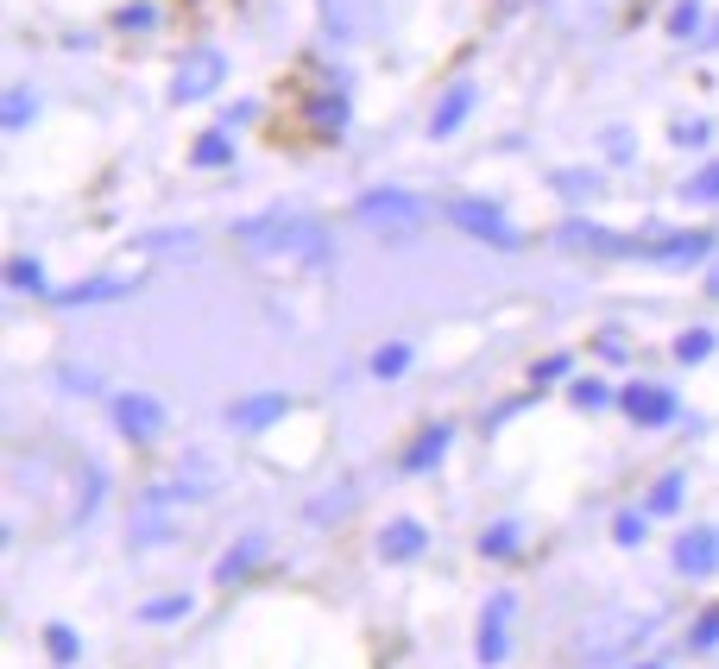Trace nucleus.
Returning <instances> with one entry per match:
<instances>
[{
  "label": "nucleus",
  "mask_w": 719,
  "mask_h": 669,
  "mask_svg": "<svg viewBox=\"0 0 719 669\" xmlns=\"http://www.w3.org/2000/svg\"><path fill=\"white\" fill-rule=\"evenodd\" d=\"M240 247L247 253H304V259H322L329 253V228L322 222H304V215H259V222H240Z\"/></svg>",
  "instance_id": "obj_1"
},
{
  "label": "nucleus",
  "mask_w": 719,
  "mask_h": 669,
  "mask_svg": "<svg viewBox=\"0 0 719 669\" xmlns=\"http://www.w3.org/2000/svg\"><path fill=\"white\" fill-rule=\"evenodd\" d=\"M354 215L366 222V228H379V234H404L423 222V203L416 196H404V190H373V196H360Z\"/></svg>",
  "instance_id": "obj_2"
},
{
  "label": "nucleus",
  "mask_w": 719,
  "mask_h": 669,
  "mask_svg": "<svg viewBox=\"0 0 719 669\" xmlns=\"http://www.w3.org/2000/svg\"><path fill=\"white\" fill-rule=\"evenodd\" d=\"M448 222L461 234H473V240H487V247H517V228L505 222V208L480 203V196H461V203L448 208Z\"/></svg>",
  "instance_id": "obj_3"
},
{
  "label": "nucleus",
  "mask_w": 719,
  "mask_h": 669,
  "mask_svg": "<svg viewBox=\"0 0 719 669\" xmlns=\"http://www.w3.org/2000/svg\"><path fill=\"white\" fill-rule=\"evenodd\" d=\"M114 430L127 442H152L158 430H164V405L146 398V392H121V398H114Z\"/></svg>",
  "instance_id": "obj_4"
},
{
  "label": "nucleus",
  "mask_w": 719,
  "mask_h": 669,
  "mask_svg": "<svg viewBox=\"0 0 719 669\" xmlns=\"http://www.w3.org/2000/svg\"><path fill=\"white\" fill-rule=\"evenodd\" d=\"M480 664H505V650H512V593H492L487 613H480Z\"/></svg>",
  "instance_id": "obj_5"
},
{
  "label": "nucleus",
  "mask_w": 719,
  "mask_h": 669,
  "mask_svg": "<svg viewBox=\"0 0 719 669\" xmlns=\"http://www.w3.org/2000/svg\"><path fill=\"white\" fill-rule=\"evenodd\" d=\"M215 82H221V52H196V57H183L171 95L178 102H203V95H215Z\"/></svg>",
  "instance_id": "obj_6"
},
{
  "label": "nucleus",
  "mask_w": 719,
  "mask_h": 669,
  "mask_svg": "<svg viewBox=\"0 0 719 669\" xmlns=\"http://www.w3.org/2000/svg\"><path fill=\"white\" fill-rule=\"evenodd\" d=\"M714 253V234H669V240H643V259H663V265H694V259Z\"/></svg>",
  "instance_id": "obj_7"
},
{
  "label": "nucleus",
  "mask_w": 719,
  "mask_h": 669,
  "mask_svg": "<svg viewBox=\"0 0 719 669\" xmlns=\"http://www.w3.org/2000/svg\"><path fill=\"white\" fill-rule=\"evenodd\" d=\"M675 568H682V575H714L719 568V531H688V537H675Z\"/></svg>",
  "instance_id": "obj_8"
},
{
  "label": "nucleus",
  "mask_w": 719,
  "mask_h": 669,
  "mask_svg": "<svg viewBox=\"0 0 719 669\" xmlns=\"http://www.w3.org/2000/svg\"><path fill=\"white\" fill-rule=\"evenodd\" d=\"M625 411H631V423H669V417H675V392H663V386H625Z\"/></svg>",
  "instance_id": "obj_9"
},
{
  "label": "nucleus",
  "mask_w": 719,
  "mask_h": 669,
  "mask_svg": "<svg viewBox=\"0 0 719 669\" xmlns=\"http://www.w3.org/2000/svg\"><path fill=\"white\" fill-rule=\"evenodd\" d=\"M322 13H329L334 38H360V32H373V0H322Z\"/></svg>",
  "instance_id": "obj_10"
},
{
  "label": "nucleus",
  "mask_w": 719,
  "mask_h": 669,
  "mask_svg": "<svg viewBox=\"0 0 719 669\" xmlns=\"http://www.w3.org/2000/svg\"><path fill=\"white\" fill-rule=\"evenodd\" d=\"M379 556H386V563H411V556H423V524H416V518L386 524V531H379Z\"/></svg>",
  "instance_id": "obj_11"
},
{
  "label": "nucleus",
  "mask_w": 719,
  "mask_h": 669,
  "mask_svg": "<svg viewBox=\"0 0 719 669\" xmlns=\"http://www.w3.org/2000/svg\"><path fill=\"white\" fill-rule=\"evenodd\" d=\"M259 563H265V537L253 531V537H240V543L228 549V556H221V568H215V581H221V588H233V581H240V575H253Z\"/></svg>",
  "instance_id": "obj_12"
},
{
  "label": "nucleus",
  "mask_w": 719,
  "mask_h": 669,
  "mask_svg": "<svg viewBox=\"0 0 719 669\" xmlns=\"http://www.w3.org/2000/svg\"><path fill=\"white\" fill-rule=\"evenodd\" d=\"M278 417H284V398H278V392H265V398H247V405H233L228 423H233V430H265V423H278Z\"/></svg>",
  "instance_id": "obj_13"
},
{
  "label": "nucleus",
  "mask_w": 719,
  "mask_h": 669,
  "mask_svg": "<svg viewBox=\"0 0 719 669\" xmlns=\"http://www.w3.org/2000/svg\"><path fill=\"white\" fill-rule=\"evenodd\" d=\"M467 107H473V82H455V89L442 95V107H436V121H430V133H436V139H448V133L467 121Z\"/></svg>",
  "instance_id": "obj_14"
},
{
  "label": "nucleus",
  "mask_w": 719,
  "mask_h": 669,
  "mask_svg": "<svg viewBox=\"0 0 719 669\" xmlns=\"http://www.w3.org/2000/svg\"><path fill=\"white\" fill-rule=\"evenodd\" d=\"M121 291H133V284L127 279H82L70 291H57V304H102V297H121Z\"/></svg>",
  "instance_id": "obj_15"
},
{
  "label": "nucleus",
  "mask_w": 719,
  "mask_h": 669,
  "mask_svg": "<svg viewBox=\"0 0 719 669\" xmlns=\"http://www.w3.org/2000/svg\"><path fill=\"white\" fill-rule=\"evenodd\" d=\"M442 449H448V430H423V436L411 442V449H404V467H411V474H423V467H436L442 462Z\"/></svg>",
  "instance_id": "obj_16"
},
{
  "label": "nucleus",
  "mask_w": 719,
  "mask_h": 669,
  "mask_svg": "<svg viewBox=\"0 0 719 669\" xmlns=\"http://www.w3.org/2000/svg\"><path fill=\"white\" fill-rule=\"evenodd\" d=\"M309 121H316V133H341V121H347V95H341V89L316 95V102H309Z\"/></svg>",
  "instance_id": "obj_17"
},
{
  "label": "nucleus",
  "mask_w": 719,
  "mask_h": 669,
  "mask_svg": "<svg viewBox=\"0 0 719 669\" xmlns=\"http://www.w3.org/2000/svg\"><path fill=\"white\" fill-rule=\"evenodd\" d=\"M183 613H190V593H164V600H146V606H139L146 625H171V619H183Z\"/></svg>",
  "instance_id": "obj_18"
},
{
  "label": "nucleus",
  "mask_w": 719,
  "mask_h": 669,
  "mask_svg": "<svg viewBox=\"0 0 719 669\" xmlns=\"http://www.w3.org/2000/svg\"><path fill=\"white\" fill-rule=\"evenodd\" d=\"M404 366H411V348H404V341H386V348L373 354V373H379V379H398Z\"/></svg>",
  "instance_id": "obj_19"
},
{
  "label": "nucleus",
  "mask_w": 719,
  "mask_h": 669,
  "mask_svg": "<svg viewBox=\"0 0 719 669\" xmlns=\"http://www.w3.org/2000/svg\"><path fill=\"white\" fill-rule=\"evenodd\" d=\"M707 354H714V329H688L682 334V341H675V361H707Z\"/></svg>",
  "instance_id": "obj_20"
},
{
  "label": "nucleus",
  "mask_w": 719,
  "mask_h": 669,
  "mask_svg": "<svg viewBox=\"0 0 719 669\" xmlns=\"http://www.w3.org/2000/svg\"><path fill=\"white\" fill-rule=\"evenodd\" d=\"M675 506H682V474H669V480L650 487V512H657V518H669Z\"/></svg>",
  "instance_id": "obj_21"
},
{
  "label": "nucleus",
  "mask_w": 719,
  "mask_h": 669,
  "mask_svg": "<svg viewBox=\"0 0 719 669\" xmlns=\"http://www.w3.org/2000/svg\"><path fill=\"white\" fill-rule=\"evenodd\" d=\"M480 549H487V556H512V549H517V524H512V518H505V524H487Z\"/></svg>",
  "instance_id": "obj_22"
},
{
  "label": "nucleus",
  "mask_w": 719,
  "mask_h": 669,
  "mask_svg": "<svg viewBox=\"0 0 719 669\" xmlns=\"http://www.w3.org/2000/svg\"><path fill=\"white\" fill-rule=\"evenodd\" d=\"M682 196H688V203H719V165H707V171H694Z\"/></svg>",
  "instance_id": "obj_23"
},
{
  "label": "nucleus",
  "mask_w": 719,
  "mask_h": 669,
  "mask_svg": "<svg viewBox=\"0 0 719 669\" xmlns=\"http://www.w3.org/2000/svg\"><path fill=\"white\" fill-rule=\"evenodd\" d=\"M45 650H52L57 664H77L82 644H77V632H70V625H52V632H45Z\"/></svg>",
  "instance_id": "obj_24"
},
{
  "label": "nucleus",
  "mask_w": 719,
  "mask_h": 669,
  "mask_svg": "<svg viewBox=\"0 0 719 669\" xmlns=\"http://www.w3.org/2000/svg\"><path fill=\"white\" fill-rule=\"evenodd\" d=\"M233 146H228V133H203L196 139V165H228Z\"/></svg>",
  "instance_id": "obj_25"
},
{
  "label": "nucleus",
  "mask_w": 719,
  "mask_h": 669,
  "mask_svg": "<svg viewBox=\"0 0 719 669\" xmlns=\"http://www.w3.org/2000/svg\"><path fill=\"white\" fill-rule=\"evenodd\" d=\"M669 32H675V38H694V32H700V0H682V7L669 13Z\"/></svg>",
  "instance_id": "obj_26"
},
{
  "label": "nucleus",
  "mask_w": 719,
  "mask_h": 669,
  "mask_svg": "<svg viewBox=\"0 0 719 669\" xmlns=\"http://www.w3.org/2000/svg\"><path fill=\"white\" fill-rule=\"evenodd\" d=\"M0 121H7V127H26V121H32V89H13L7 107H0Z\"/></svg>",
  "instance_id": "obj_27"
},
{
  "label": "nucleus",
  "mask_w": 719,
  "mask_h": 669,
  "mask_svg": "<svg viewBox=\"0 0 719 669\" xmlns=\"http://www.w3.org/2000/svg\"><path fill=\"white\" fill-rule=\"evenodd\" d=\"M675 146H714V121H675Z\"/></svg>",
  "instance_id": "obj_28"
},
{
  "label": "nucleus",
  "mask_w": 719,
  "mask_h": 669,
  "mask_svg": "<svg viewBox=\"0 0 719 669\" xmlns=\"http://www.w3.org/2000/svg\"><path fill=\"white\" fill-rule=\"evenodd\" d=\"M694 650H714V644H719V606H714V613H700V619H694Z\"/></svg>",
  "instance_id": "obj_29"
},
{
  "label": "nucleus",
  "mask_w": 719,
  "mask_h": 669,
  "mask_svg": "<svg viewBox=\"0 0 719 669\" xmlns=\"http://www.w3.org/2000/svg\"><path fill=\"white\" fill-rule=\"evenodd\" d=\"M7 284H13V291H38V265H32V259H13V265H7Z\"/></svg>",
  "instance_id": "obj_30"
},
{
  "label": "nucleus",
  "mask_w": 719,
  "mask_h": 669,
  "mask_svg": "<svg viewBox=\"0 0 719 669\" xmlns=\"http://www.w3.org/2000/svg\"><path fill=\"white\" fill-rule=\"evenodd\" d=\"M613 537L631 549V543H643V518L638 512H618V524H613Z\"/></svg>",
  "instance_id": "obj_31"
},
{
  "label": "nucleus",
  "mask_w": 719,
  "mask_h": 669,
  "mask_svg": "<svg viewBox=\"0 0 719 669\" xmlns=\"http://www.w3.org/2000/svg\"><path fill=\"white\" fill-rule=\"evenodd\" d=\"M606 398H613V392L600 386V379H581V386H574V405H587V411H600Z\"/></svg>",
  "instance_id": "obj_32"
},
{
  "label": "nucleus",
  "mask_w": 719,
  "mask_h": 669,
  "mask_svg": "<svg viewBox=\"0 0 719 669\" xmlns=\"http://www.w3.org/2000/svg\"><path fill=\"white\" fill-rule=\"evenodd\" d=\"M556 190H568V196H587L593 178H587V171H562V178H556Z\"/></svg>",
  "instance_id": "obj_33"
},
{
  "label": "nucleus",
  "mask_w": 719,
  "mask_h": 669,
  "mask_svg": "<svg viewBox=\"0 0 719 669\" xmlns=\"http://www.w3.org/2000/svg\"><path fill=\"white\" fill-rule=\"evenodd\" d=\"M152 20H158L152 7H121V26H127V32H139V26H152Z\"/></svg>",
  "instance_id": "obj_34"
},
{
  "label": "nucleus",
  "mask_w": 719,
  "mask_h": 669,
  "mask_svg": "<svg viewBox=\"0 0 719 669\" xmlns=\"http://www.w3.org/2000/svg\"><path fill=\"white\" fill-rule=\"evenodd\" d=\"M568 373V354H556V361H537V379H562Z\"/></svg>",
  "instance_id": "obj_35"
},
{
  "label": "nucleus",
  "mask_w": 719,
  "mask_h": 669,
  "mask_svg": "<svg viewBox=\"0 0 719 669\" xmlns=\"http://www.w3.org/2000/svg\"><path fill=\"white\" fill-rule=\"evenodd\" d=\"M707 291H714V297H719V272H714V279H707Z\"/></svg>",
  "instance_id": "obj_36"
},
{
  "label": "nucleus",
  "mask_w": 719,
  "mask_h": 669,
  "mask_svg": "<svg viewBox=\"0 0 719 669\" xmlns=\"http://www.w3.org/2000/svg\"><path fill=\"white\" fill-rule=\"evenodd\" d=\"M638 669H663V664H638Z\"/></svg>",
  "instance_id": "obj_37"
}]
</instances>
